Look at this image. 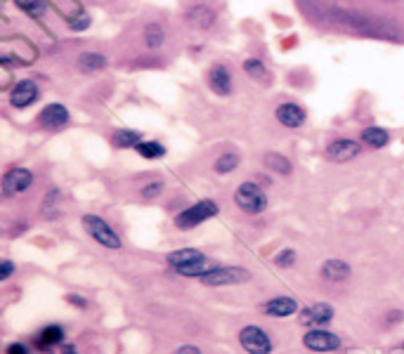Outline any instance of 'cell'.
<instances>
[{
	"label": "cell",
	"instance_id": "obj_14",
	"mask_svg": "<svg viewBox=\"0 0 404 354\" xmlns=\"http://www.w3.org/2000/svg\"><path fill=\"white\" fill-rule=\"evenodd\" d=\"M209 88L217 97H227L232 93V71L225 64H215L209 71Z\"/></svg>",
	"mask_w": 404,
	"mask_h": 354
},
{
	"label": "cell",
	"instance_id": "obj_25",
	"mask_svg": "<svg viewBox=\"0 0 404 354\" xmlns=\"http://www.w3.org/2000/svg\"><path fill=\"white\" fill-rule=\"evenodd\" d=\"M237 165H239L237 154H222V156H217L213 170H215L217 175H227V173H232V170H237Z\"/></svg>",
	"mask_w": 404,
	"mask_h": 354
},
{
	"label": "cell",
	"instance_id": "obj_11",
	"mask_svg": "<svg viewBox=\"0 0 404 354\" xmlns=\"http://www.w3.org/2000/svg\"><path fill=\"white\" fill-rule=\"evenodd\" d=\"M263 312L268 316H272V319H289V316L300 312V305H298V300L291 298V295H276V298L268 300V303L263 305Z\"/></svg>",
	"mask_w": 404,
	"mask_h": 354
},
{
	"label": "cell",
	"instance_id": "obj_28",
	"mask_svg": "<svg viewBox=\"0 0 404 354\" xmlns=\"http://www.w3.org/2000/svg\"><path fill=\"white\" fill-rule=\"evenodd\" d=\"M274 265L281 267V270H291V267L296 265V250H294V248L281 250V253L274 257Z\"/></svg>",
	"mask_w": 404,
	"mask_h": 354
},
{
	"label": "cell",
	"instance_id": "obj_21",
	"mask_svg": "<svg viewBox=\"0 0 404 354\" xmlns=\"http://www.w3.org/2000/svg\"><path fill=\"white\" fill-rule=\"evenodd\" d=\"M142 142V135L137 130H116L114 135H111V144L119 149H130V147H137V144Z\"/></svg>",
	"mask_w": 404,
	"mask_h": 354
},
{
	"label": "cell",
	"instance_id": "obj_22",
	"mask_svg": "<svg viewBox=\"0 0 404 354\" xmlns=\"http://www.w3.org/2000/svg\"><path fill=\"white\" fill-rule=\"evenodd\" d=\"M17 8L24 14H29L31 19H40L47 12V0H14Z\"/></svg>",
	"mask_w": 404,
	"mask_h": 354
},
{
	"label": "cell",
	"instance_id": "obj_24",
	"mask_svg": "<svg viewBox=\"0 0 404 354\" xmlns=\"http://www.w3.org/2000/svg\"><path fill=\"white\" fill-rule=\"evenodd\" d=\"M163 40H166V34H163L161 24H156V21H152V24H147L145 29V43L149 47H158L163 45Z\"/></svg>",
	"mask_w": 404,
	"mask_h": 354
},
{
	"label": "cell",
	"instance_id": "obj_32",
	"mask_svg": "<svg viewBox=\"0 0 404 354\" xmlns=\"http://www.w3.org/2000/svg\"><path fill=\"white\" fill-rule=\"evenodd\" d=\"M161 191H163V182H154V185H147L145 189H142V196L156 198V196H161Z\"/></svg>",
	"mask_w": 404,
	"mask_h": 354
},
{
	"label": "cell",
	"instance_id": "obj_36",
	"mask_svg": "<svg viewBox=\"0 0 404 354\" xmlns=\"http://www.w3.org/2000/svg\"><path fill=\"white\" fill-rule=\"evenodd\" d=\"M388 319H390V321H400L402 319V312H390V314H388Z\"/></svg>",
	"mask_w": 404,
	"mask_h": 354
},
{
	"label": "cell",
	"instance_id": "obj_16",
	"mask_svg": "<svg viewBox=\"0 0 404 354\" xmlns=\"http://www.w3.org/2000/svg\"><path fill=\"white\" fill-rule=\"evenodd\" d=\"M38 123L47 130H57V128H64L69 123V111L64 104H47L45 109L40 111Z\"/></svg>",
	"mask_w": 404,
	"mask_h": 354
},
{
	"label": "cell",
	"instance_id": "obj_29",
	"mask_svg": "<svg viewBox=\"0 0 404 354\" xmlns=\"http://www.w3.org/2000/svg\"><path fill=\"white\" fill-rule=\"evenodd\" d=\"M88 24H90V17L85 12H78V17H73L71 21H69V26H71L73 31H83V29H88Z\"/></svg>",
	"mask_w": 404,
	"mask_h": 354
},
{
	"label": "cell",
	"instance_id": "obj_26",
	"mask_svg": "<svg viewBox=\"0 0 404 354\" xmlns=\"http://www.w3.org/2000/svg\"><path fill=\"white\" fill-rule=\"evenodd\" d=\"M243 71L253 80H260V83L268 78V69H265V64L260 62V59H246V62H243Z\"/></svg>",
	"mask_w": 404,
	"mask_h": 354
},
{
	"label": "cell",
	"instance_id": "obj_9",
	"mask_svg": "<svg viewBox=\"0 0 404 354\" xmlns=\"http://www.w3.org/2000/svg\"><path fill=\"white\" fill-rule=\"evenodd\" d=\"M31 185H34V173L26 168H12L3 175V194L5 196L24 194Z\"/></svg>",
	"mask_w": 404,
	"mask_h": 354
},
{
	"label": "cell",
	"instance_id": "obj_30",
	"mask_svg": "<svg viewBox=\"0 0 404 354\" xmlns=\"http://www.w3.org/2000/svg\"><path fill=\"white\" fill-rule=\"evenodd\" d=\"M67 303L71 305V307H78V309H88L90 303L83 298V295H76V293H69L67 295Z\"/></svg>",
	"mask_w": 404,
	"mask_h": 354
},
{
	"label": "cell",
	"instance_id": "obj_35",
	"mask_svg": "<svg viewBox=\"0 0 404 354\" xmlns=\"http://www.w3.org/2000/svg\"><path fill=\"white\" fill-rule=\"evenodd\" d=\"M60 354H78V350L73 342H64V345L60 347Z\"/></svg>",
	"mask_w": 404,
	"mask_h": 354
},
{
	"label": "cell",
	"instance_id": "obj_23",
	"mask_svg": "<svg viewBox=\"0 0 404 354\" xmlns=\"http://www.w3.org/2000/svg\"><path fill=\"white\" fill-rule=\"evenodd\" d=\"M135 152L140 154L142 158H149V161H156V158L166 156V147H163L161 142H145V139L137 144Z\"/></svg>",
	"mask_w": 404,
	"mask_h": 354
},
{
	"label": "cell",
	"instance_id": "obj_31",
	"mask_svg": "<svg viewBox=\"0 0 404 354\" xmlns=\"http://www.w3.org/2000/svg\"><path fill=\"white\" fill-rule=\"evenodd\" d=\"M14 270H17V267H14L12 260H3V262H0V281H8V279L14 274Z\"/></svg>",
	"mask_w": 404,
	"mask_h": 354
},
{
	"label": "cell",
	"instance_id": "obj_10",
	"mask_svg": "<svg viewBox=\"0 0 404 354\" xmlns=\"http://www.w3.org/2000/svg\"><path fill=\"white\" fill-rule=\"evenodd\" d=\"M64 342H67V333H64L62 326L60 324H47V326H43L40 333L36 335L34 345H36V350L38 352L47 354V352L57 350V347H62Z\"/></svg>",
	"mask_w": 404,
	"mask_h": 354
},
{
	"label": "cell",
	"instance_id": "obj_5",
	"mask_svg": "<svg viewBox=\"0 0 404 354\" xmlns=\"http://www.w3.org/2000/svg\"><path fill=\"white\" fill-rule=\"evenodd\" d=\"M251 279V272L243 270V267H222L215 265L209 274H204L199 279L204 286L217 288V286H237V283H246Z\"/></svg>",
	"mask_w": 404,
	"mask_h": 354
},
{
	"label": "cell",
	"instance_id": "obj_2",
	"mask_svg": "<svg viewBox=\"0 0 404 354\" xmlns=\"http://www.w3.org/2000/svg\"><path fill=\"white\" fill-rule=\"evenodd\" d=\"M81 224H83L85 232H88L90 239L97 241L102 248H106V250H121V248H123V241H121V236L114 232V227H111V224L106 222L104 217L95 215V213H88V215L81 217Z\"/></svg>",
	"mask_w": 404,
	"mask_h": 354
},
{
	"label": "cell",
	"instance_id": "obj_12",
	"mask_svg": "<svg viewBox=\"0 0 404 354\" xmlns=\"http://www.w3.org/2000/svg\"><path fill=\"white\" fill-rule=\"evenodd\" d=\"M361 154V144L355 139H333L326 147V158L333 163H345V161H353Z\"/></svg>",
	"mask_w": 404,
	"mask_h": 354
},
{
	"label": "cell",
	"instance_id": "obj_37",
	"mask_svg": "<svg viewBox=\"0 0 404 354\" xmlns=\"http://www.w3.org/2000/svg\"><path fill=\"white\" fill-rule=\"evenodd\" d=\"M402 352H404V340H402Z\"/></svg>",
	"mask_w": 404,
	"mask_h": 354
},
{
	"label": "cell",
	"instance_id": "obj_1",
	"mask_svg": "<svg viewBox=\"0 0 404 354\" xmlns=\"http://www.w3.org/2000/svg\"><path fill=\"white\" fill-rule=\"evenodd\" d=\"M168 265L170 270H175L180 276H189V279H201L204 274L215 267V262L209 255H204L196 248H178L168 253Z\"/></svg>",
	"mask_w": 404,
	"mask_h": 354
},
{
	"label": "cell",
	"instance_id": "obj_33",
	"mask_svg": "<svg viewBox=\"0 0 404 354\" xmlns=\"http://www.w3.org/2000/svg\"><path fill=\"white\" fill-rule=\"evenodd\" d=\"M5 354H31V347L26 342H10L5 347Z\"/></svg>",
	"mask_w": 404,
	"mask_h": 354
},
{
	"label": "cell",
	"instance_id": "obj_27",
	"mask_svg": "<svg viewBox=\"0 0 404 354\" xmlns=\"http://www.w3.org/2000/svg\"><path fill=\"white\" fill-rule=\"evenodd\" d=\"M187 19L194 21L196 26H201V29H209V26L213 24V12L209 8H196V10H191V12L187 14Z\"/></svg>",
	"mask_w": 404,
	"mask_h": 354
},
{
	"label": "cell",
	"instance_id": "obj_8",
	"mask_svg": "<svg viewBox=\"0 0 404 354\" xmlns=\"http://www.w3.org/2000/svg\"><path fill=\"white\" fill-rule=\"evenodd\" d=\"M300 324L307 326V329H322V326H329L336 316V309L329 303H315L310 307H302L300 312Z\"/></svg>",
	"mask_w": 404,
	"mask_h": 354
},
{
	"label": "cell",
	"instance_id": "obj_15",
	"mask_svg": "<svg viewBox=\"0 0 404 354\" xmlns=\"http://www.w3.org/2000/svg\"><path fill=\"white\" fill-rule=\"evenodd\" d=\"M276 121L281 123L284 128H291V130H296V128H302V123H305V109H300L294 102H286V104H279L274 111Z\"/></svg>",
	"mask_w": 404,
	"mask_h": 354
},
{
	"label": "cell",
	"instance_id": "obj_3",
	"mask_svg": "<svg viewBox=\"0 0 404 354\" xmlns=\"http://www.w3.org/2000/svg\"><path fill=\"white\" fill-rule=\"evenodd\" d=\"M234 203L248 215H260L268 208V194L255 182H241L234 191Z\"/></svg>",
	"mask_w": 404,
	"mask_h": 354
},
{
	"label": "cell",
	"instance_id": "obj_7",
	"mask_svg": "<svg viewBox=\"0 0 404 354\" xmlns=\"http://www.w3.org/2000/svg\"><path fill=\"white\" fill-rule=\"evenodd\" d=\"M302 345H305V350H310V352L329 354V352H338L340 347H343V340L326 329H310L305 335H302Z\"/></svg>",
	"mask_w": 404,
	"mask_h": 354
},
{
	"label": "cell",
	"instance_id": "obj_6",
	"mask_svg": "<svg viewBox=\"0 0 404 354\" xmlns=\"http://www.w3.org/2000/svg\"><path fill=\"white\" fill-rule=\"evenodd\" d=\"M239 345L248 354H272L274 350V342H272V338H270V333L255 324H248L239 331Z\"/></svg>",
	"mask_w": 404,
	"mask_h": 354
},
{
	"label": "cell",
	"instance_id": "obj_13",
	"mask_svg": "<svg viewBox=\"0 0 404 354\" xmlns=\"http://www.w3.org/2000/svg\"><path fill=\"white\" fill-rule=\"evenodd\" d=\"M38 85L34 83L31 78L26 80H19L17 85L12 88V93H10V104L14 106V109H26V106H31L36 99H38Z\"/></svg>",
	"mask_w": 404,
	"mask_h": 354
},
{
	"label": "cell",
	"instance_id": "obj_20",
	"mask_svg": "<svg viewBox=\"0 0 404 354\" xmlns=\"http://www.w3.org/2000/svg\"><path fill=\"white\" fill-rule=\"evenodd\" d=\"M359 137H361V142L374 149H381L390 142V135H388V130H383V128H366V130H361Z\"/></svg>",
	"mask_w": 404,
	"mask_h": 354
},
{
	"label": "cell",
	"instance_id": "obj_18",
	"mask_svg": "<svg viewBox=\"0 0 404 354\" xmlns=\"http://www.w3.org/2000/svg\"><path fill=\"white\" fill-rule=\"evenodd\" d=\"M263 163L268 170H272L276 175H291L294 173V165H291V161L284 156V154L279 152H268L263 156Z\"/></svg>",
	"mask_w": 404,
	"mask_h": 354
},
{
	"label": "cell",
	"instance_id": "obj_4",
	"mask_svg": "<svg viewBox=\"0 0 404 354\" xmlns=\"http://www.w3.org/2000/svg\"><path fill=\"white\" fill-rule=\"evenodd\" d=\"M217 213H220L217 203L206 198V201H199V203H194V206L185 208L182 213H178V215H175V227L187 232V229H194V227H199V224H204L206 220H213Z\"/></svg>",
	"mask_w": 404,
	"mask_h": 354
},
{
	"label": "cell",
	"instance_id": "obj_17",
	"mask_svg": "<svg viewBox=\"0 0 404 354\" xmlns=\"http://www.w3.org/2000/svg\"><path fill=\"white\" fill-rule=\"evenodd\" d=\"M350 265L345 260H326L322 265V276L326 279V281H331V283H340V281H345V279L350 276Z\"/></svg>",
	"mask_w": 404,
	"mask_h": 354
},
{
	"label": "cell",
	"instance_id": "obj_19",
	"mask_svg": "<svg viewBox=\"0 0 404 354\" xmlns=\"http://www.w3.org/2000/svg\"><path fill=\"white\" fill-rule=\"evenodd\" d=\"M106 67V57L99 55V52H83L81 57H78V69L85 73H93V71H99V69Z\"/></svg>",
	"mask_w": 404,
	"mask_h": 354
},
{
	"label": "cell",
	"instance_id": "obj_34",
	"mask_svg": "<svg viewBox=\"0 0 404 354\" xmlns=\"http://www.w3.org/2000/svg\"><path fill=\"white\" fill-rule=\"evenodd\" d=\"M175 354H204V352H201L196 345H180L178 350H175Z\"/></svg>",
	"mask_w": 404,
	"mask_h": 354
}]
</instances>
